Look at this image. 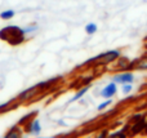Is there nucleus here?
Segmentation results:
<instances>
[{"label": "nucleus", "mask_w": 147, "mask_h": 138, "mask_svg": "<svg viewBox=\"0 0 147 138\" xmlns=\"http://www.w3.org/2000/svg\"><path fill=\"white\" fill-rule=\"evenodd\" d=\"M116 93H117V84L115 81H112V83H110V84H107L106 87L101 90V97L107 100V98H112Z\"/></svg>", "instance_id": "3"}, {"label": "nucleus", "mask_w": 147, "mask_h": 138, "mask_svg": "<svg viewBox=\"0 0 147 138\" xmlns=\"http://www.w3.org/2000/svg\"><path fill=\"white\" fill-rule=\"evenodd\" d=\"M136 70H141V71L147 70V57L140 58V62H138V65L136 66Z\"/></svg>", "instance_id": "9"}, {"label": "nucleus", "mask_w": 147, "mask_h": 138, "mask_svg": "<svg viewBox=\"0 0 147 138\" xmlns=\"http://www.w3.org/2000/svg\"><path fill=\"white\" fill-rule=\"evenodd\" d=\"M132 89H133L132 83H127V84H123V87H121V92L124 93V94H129V93L132 92Z\"/></svg>", "instance_id": "13"}, {"label": "nucleus", "mask_w": 147, "mask_h": 138, "mask_svg": "<svg viewBox=\"0 0 147 138\" xmlns=\"http://www.w3.org/2000/svg\"><path fill=\"white\" fill-rule=\"evenodd\" d=\"M40 92V89H39L36 85H34V87L28 88V89H26L25 92H22L20 96H18V100L20 101H26V100H30L31 97H34L35 94H38V93Z\"/></svg>", "instance_id": "4"}, {"label": "nucleus", "mask_w": 147, "mask_h": 138, "mask_svg": "<svg viewBox=\"0 0 147 138\" xmlns=\"http://www.w3.org/2000/svg\"><path fill=\"white\" fill-rule=\"evenodd\" d=\"M88 90H89V85H84L83 88H80V89L78 90V93H76V94L74 96V97L71 98V100H70V102H75V101L80 100V98L83 97V96L85 94L86 92H88Z\"/></svg>", "instance_id": "6"}, {"label": "nucleus", "mask_w": 147, "mask_h": 138, "mask_svg": "<svg viewBox=\"0 0 147 138\" xmlns=\"http://www.w3.org/2000/svg\"><path fill=\"white\" fill-rule=\"evenodd\" d=\"M36 114H38V112H36V111H34V112H31V114H28V115L23 116V119H21V120L18 121V125H22L23 127L28 120H31V118H32V116H35Z\"/></svg>", "instance_id": "10"}, {"label": "nucleus", "mask_w": 147, "mask_h": 138, "mask_svg": "<svg viewBox=\"0 0 147 138\" xmlns=\"http://www.w3.org/2000/svg\"><path fill=\"white\" fill-rule=\"evenodd\" d=\"M112 103V101H111V98H107L105 102H102V103H99L98 105V107H97V110L98 111H102V110H105V108H107Z\"/></svg>", "instance_id": "12"}, {"label": "nucleus", "mask_w": 147, "mask_h": 138, "mask_svg": "<svg viewBox=\"0 0 147 138\" xmlns=\"http://www.w3.org/2000/svg\"><path fill=\"white\" fill-rule=\"evenodd\" d=\"M97 30H98V27H97V25L93 23V22L88 23V25L85 26V32L88 34V35H93V34H96Z\"/></svg>", "instance_id": "8"}, {"label": "nucleus", "mask_w": 147, "mask_h": 138, "mask_svg": "<svg viewBox=\"0 0 147 138\" xmlns=\"http://www.w3.org/2000/svg\"><path fill=\"white\" fill-rule=\"evenodd\" d=\"M36 28H38V26H31V27L28 26V27H25V28H23V32H25V35H26L27 32H32V31H35Z\"/></svg>", "instance_id": "15"}, {"label": "nucleus", "mask_w": 147, "mask_h": 138, "mask_svg": "<svg viewBox=\"0 0 147 138\" xmlns=\"http://www.w3.org/2000/svg\"><path fill=\"white\" fill-rule=\"evenodd\" d=\"M25 127H26V132L30 133V134H34V136L39 134L40 133V131H41L40 123H39V120H36V119L35 120H32V121H30V123L25 124Z\"/></svg>", "instance_id": "5"}, {"label": "nucleus", "mask_w": 147, "mask_h": 138, "mask_svg": "<svg viewBox=\"0 0 147 138\" xmlns=\"http://www.w3.org/2000/svg\"><path fill=\"white\" fill-rule=\"evenodd\" d=\"M111 137H115V136H120V137H127V133H125V129L123 131H119V132H114V133L110 134Z\"/></svg>", "instance_id": "14"}, {"label": "nucleus", "mask_w": 147, "mask_h": 138, "mask_svg": "<svg viewBox=\"0 0 147 138\" xmlns=\"http://www.w3.org/2000/svg\"><path fill=\"white\" fill-rule=\"evenodd\" d=\"M112 81H115L116 84H127V83H133L134 81V74L129 70L121 71L119 74H115L112 76Z\"/></svg>", "instance_id": "1"}, {"label": "nucleus", "mask_w": 147, "mask_h": 138, "mask_svg": "<svg viewBox=\"0 0 147 138\" xmlns=\"http://www.w3.org/2000/svg\"><path fill=\"white\" fill-rule=\"evenodd\" d=\"M17 127H18V125L13 127V128L10 129V131L8 132L7 134H5V137H7V138H9V137H21V132H16V129H17Z\"/></svg>", "instance_id": "11"}, {"label": "nucleus", "mask_w": 147, "mask_h": 138, "mask_svg": "<svg viewBox=\"0 0 147 138\" xmlns=\"http://www.w3.org/2000/svg\"><path fill=\"white\" fill-rule=\"evenodd\" d=\"M121 56V50L119 49H114V50H109V52H105V56L103 58L101 59V63L102 65H107V63H112V62L117 61V58ZM98 63V62H97Z\"/></svg>", "instance_id": "2"}, {"label": "nucleus", "mask_w": 147, "mask_h": 138, "mask_svg": "<svg viewBox=\"0 0 147 138\" xmlns=\"http://www.w3.org/2000/svg\"><path fill=\"white\" fill-rule=\"evenodd\" d=\"M14 14H16L14 10L7 9V10H3V12L0 13V18H1V20H4V21H7V20H10V18L14 17Z\"/></svg>", "instance_id": "7"}]
</instances>
